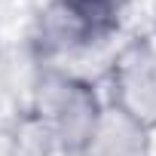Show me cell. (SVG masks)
<instances>
[{
  "label": "cell",
  "instance_id": "1",
  "mask_svg": "<svg viewBox=\"0 0 156 156\" xmlns=\"http://www.w3.org/2000/svg\"><path fill=\"white\" fill-rule=\"evenodd\" d=\"M104 104L107 101L86 76L67 70L64 64H43L31 83V104L25 113L67 156H80Z\"/></svg>",
  "mask_w": 156,
  "mask_h": 156
},
{
  "label": "cell",
  "instance_id": "2",
  "mask_svg": "<svg viewBox=\"0 0 156 156\" xmlns=\"http://www.w3.org/2000/svg\"><path fill=\"white\" fill-rule=\"evenodd\" d=\"M126 3L129 0H49L34 25V43L46 58L43 64H58L61 58L92 52L113 40Z\"/></svg>",
  "mask_w": 156,
  "mask_h": 156
},
{
  "label": "cell",
  "instance_id": "3",
  "mask_svg": "<svg viewBox=\"0 0 156 156\" xmlns=\"http://www.w3.org/2000/svg\"><path fill=\"white\" fill-rule=\"evenodd\" d=\"M107 104L156 132V40L132 37L116 49L107 73Z\"/></svg>",
  "mask_w": 156,
  "mask_h": 156
},
{
  "label": "cell",
  "instance_id": "4",
  "mask_svg": "<svg viewBox=\"0 0 156 156\" xmlns=\"http://www.w3.org/2000/svg\"><path fill=\"white\" fill-rule=\"evenodd\" d=\"M80 156H153V132L113 104H104Z\"/></svg>",
  "mask_w": 156,
  "mask_h": 156
}]
</instances>
